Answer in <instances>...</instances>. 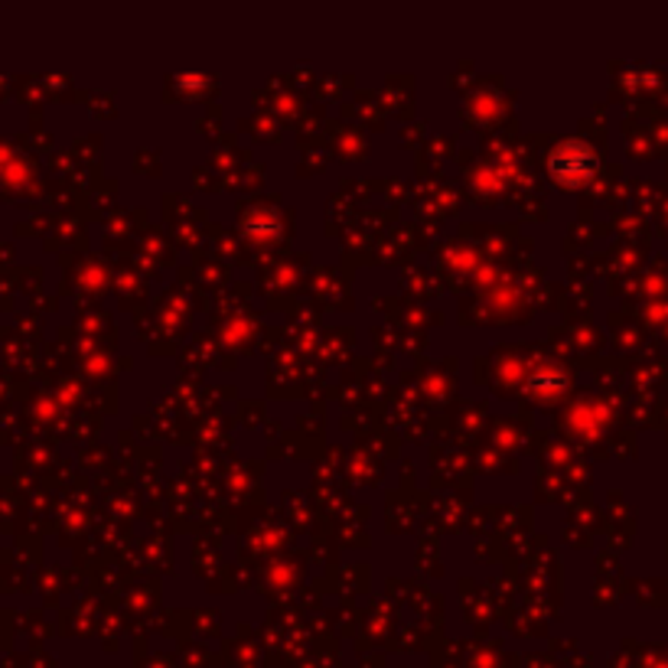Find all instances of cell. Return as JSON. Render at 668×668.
<instances>
[{
  "label": "cell",
  "instance_id": "obj_1",
  "mask_svg": "<svg viewBox=\"0 0 668 668\" xmlns=\"http://www.w3.org/2000/svg\"><path fill=\"white\" fill-rule=\"evenodd\" d=\"M594 154L580 144V141H567L555 154H551V176L561 186H577L594 173Z\"/></svg>",
  "mask_w": 668,
  "mask_h": 668
}]
</instances>
